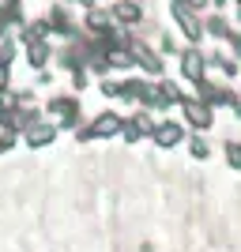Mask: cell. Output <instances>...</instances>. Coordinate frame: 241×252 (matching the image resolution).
<instances>
[{
	"instance_id": "cell-1",
	"label": "cell",
	"mask_w": 241,
	"mask_h": 252,
	"mask_svg": "<svg viewBox=\"0 0 241 252\" xmlns=\"http://www.w3.org/2000/svg\"><path fill=\"white\" fill-rule=\"evenodd\" d=\"M121 125H125V121H121V117L117 113H102L95 121V125L91 128H83V132H79V139H95V136H113V132H121Z\"/></svg>"
},
{
	"instance_id": "cell-2",
	"label": "cell",
	"mask_w": 241,
	"mask_h": 252,
	"mask_svg": "<svg viewBox=\"0 0 241 252\" xmlns=\"http://www.w3.org/2000/svg\"><path fill=\"white\" fill-rule=\"evenodd\" d=\"M173 19L181 23V31L189 34L192 42H200V38H204V27H200V19H196V15H192L189 8H181V4H173Z\"/></svg>"
},
{
	"instance_id": "cell-3",
	"label": "cell",
	"mask_w": 241,
	"mask_h": 252,
	"mask_svg": "<svg viewBox=\"0 0 241 252\" xmlns=\"http://www.w3.org/2000/svg\"><path fill=\"white\" fill-rule=\"evenodd\" d=\"M128 49H132V57H136V61L143 64L147 72H162V61H158V57H155L151 49H147L143 42H128Z\"/></svg>"
},
{
	"instance_id": "cell-4",
	"label": "cell",
	"mask_w": 241,
	"mask_h": 252,
	"mask_svg": "<svg viewBox=\"0 0 241 252\" xmlns=\"http://www.w3.org/2000/svg\"><path fill=\"white\" fill-rule=\"evenodd\" d=\"M181 68H185V75H189V79L204 83V57H200L196 49H189L185 57H181Z\"/></svg>"
},
{
	"instance_id": "cell-5",
	"label": "cell",
	"mask_w": 241,
	"mask_h": 252,
	"mask_svg": "<svg viewBox=\"0 0 241 252\" xmlns=\"http://www.w3.org/2000/svg\"><path fill=\"white\" fill-rule=\"evenodd\" d=\"M185 117H189L196 128H207L211 125V109L204 102H189V98H185Z\"/></svg>"
},
{
	"instance_id": "cell-6",
	"label": "cell",
	"mask_w": 241,
	"mask_h": 252,
	"mask_svg": "<svg viewBox=\"0 0 241 252\" xmlns=\"http://www.w3.org/2000/svg\"><path fill=\"white\" fill-rule=\"evenodd\" d=\"M200 98H204V102H211V105H230L234 102V94L230 91H219V87H211V83H200Z\"/></svg>"
},
{
	"instance_id": "cell-7",
	"label": "cell",
	"mask_w": 241,
	"mask_h": 252,
	"mask_svg": "<svg viewBox=\"0 0 241 252\" xmlns=\"http://www.w3.org/2000/svg\"><path fill=\"white\" fill-rule=\"evenodd\" d=\"M151 132H155V139L162 143V147H173V143L181 139V128H177V125H170V121H166V125H155Z\"/></svg>"
},
{
	"instance_id": "cell-8",
	"label": "cell",
	"mask_w": 241,
	"mask_h": 252,
	"mask_svg": "<svg viewBox=\"0 0 241 252\" xmlns=\"http://www.w3.org/2000/svg\"><path fill=\"white\" fill-rule=\"evenodd\" d=\"M143 132H151V121H147L143 113H139V117H132V121L125 125V136H128V139H139Z\"/></svg>"
},
{
	"instance_id": "cell-9",
	"label": "cell",
	"mask_w": 241,
	"mask_h": 252,
	"mask_svg": "<svg viewBox=\"0 0 241 252\" xmlns=\"http://www.w3.org/2000/svg\"><path fill=\"white\" fill-rule=\"evenodd\" d=\"M49 139H53V128L49 125H38V128L27 132V143H31V147H42V143H49Z\"/></svg>"
},
{
	"instance_id": "cell-10",
	"label": "cell",
	"mask_w": 241,
	"mask_h": 252,
	"mask_svg": "<svg viewBox=\"0 0 241 252\" xmlns=\"http://www.w3.org/2000/svg\"><path fill=\"white\" fill-rule=\"evenodd\" d=\"M117 19L136 23V19H139V8H132V4H117Z\"/></svg>"
},
{
	"instance_id": "cell-11",
	"label": "cell",
	"mask_w": 241,
	"mask_h": 252,
	"mask_svg": "<svg viewBox=\"0 0 241 252\" xmlns=\"http://www.w3.org/2000/svg\"><path fill=\"white\" fill-rule=\"evenodd\" d=\"M207 31L215 34V38H230V27H226V19H207Z\"/></svg>"
},
{
	"instance_id": "cell-12",
	"label": "cell",
	"mask_w": 241,
	"mask_h": 252,
	"mask_svg": "<svg viewBox=\"0 0 241 252\" xmlns=\"http://www.w3.org/2000/svg\"><path fill=\"white\" fill-rule=\"evenodd\" d=\"M45 57H49V49H45L42 42H34V45H31V61H34V68H42Z\"/></svg>"
},
{
	"instance_id": "cell-13",
	"label": "cell",
	"mask_w": 241,
	"mask_h": 252,
	"mask_svg": "<svg viewBox=\"0 0 241 252\" xmlns=\"http://www.w3.org/2000/svg\"><path fill=\"white\" fill-rule=\"evenodd\" d=\"M226 155H230V166L241 169V143H226Z\"/></svg>"
},
{
	"instance_id": "cell-14",
	"label": "cell",
	"mask_w": 241,
	"mask_h": 252,
	"mask_svg": "<svg viewBox=\"0 0 241 252\" xmlns=\"http://www.w3.org/2000/svg\"><path fill=\"white\" fill-rule=\"evenodd\" d=\"M192 155H196V158H207V143H204V139H192Z\"/></svg>"
},
{
	"instance_id": "cell-15",
	"label": "cell",
	"mask_w": 241,
	"mask_h": 252,
	"mask_svg": "<svg viewBox=\"0 0 241 252\" xmlns=\"http://www.w3.org/2000/svg\"><path fill=\"white\" fill-rule=\"evenodd\" d=\"M8 83V68H4V64H0V87Z\"/></svg>"
},
{
	"instance_id": "cell-16",
	"label": "cell",
	"mask_w": 241,
	"mask_h": 252,
	"mask_svg": "<svg viewBox=\"0 0 241 252\" xmlns=\"http://www.w3.org/2000/svg\"><path fill=\"white\" fill-rule=\"evenodd\" d=\"M15 4H19V0H0V8H15Z\"/></svg>"
},
{
	"instance_id": "cell-17",
	"label": "cell",
	"mask_w": 241,
	"mask_h": 252,
	"mask_svg": "<svg viewBox=\"0 0 241 252\" xmlns=\"http://www.w3.org/2000/svg\"><path fill=\"white\" fill-rule=\"evenodd\" d=\"M79 4H91V0H79Z\"/></svg>"
}]
</instances>
